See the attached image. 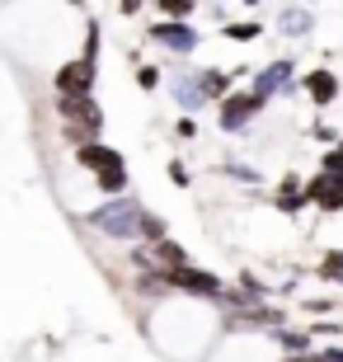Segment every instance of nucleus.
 Returning <instances> with one entry per match:
<instances>
[{"label":"nucleus","mask_w":343,"mask_h":362,"mask_svg":"<svg viewBox=\"0 0 343 362\" xmlns=\"http://www.w3.org/2000/svg\"><path fill=\"white\" fill-rule=\"evenodd\" d=\"M94 90V66L90 62H66V66L57 71V94L62 99H90Z\"/></svg>","instance_id":"nucleus-1"},{"label":"nucleus","mask_w":343,"mask_h":362,"mask_svg":"<svg viewBox=\"0 0 343 362\" xmlns=\"http://www.w3.org/2000/svg\"><path fill=\"white\" fill-rule=\"evenodd\" d=\"M301 198H310V202H320L325 212H339L343 207V179H330V175H315L310 184L301 188Z\"/></svg>","instance_id":"nucleus-2"},{"label":"nucleus","mask_w":343,"mask_h":362,"mask_svg":"<svg viewBox=\"0 0 343 362\" xmlns=\"http://www.w3.org/2000/svg\"><path fill=\"white\" fill-rule=\"evenodd\" d=\"M259 104H264V99H259V94H231V99H226V113H221V122L226 127H231V132H236L240 122H250L254 113H259Z\"/></svg>","instance_id":"nucleus-3"},{"label":"nucleus","mask_w":343,"mask_h":362,"mask_svg":"<svg viewBox=\"0 0 343 362\" xmlns=\"http://www.w3.org/2000/svg\"><path fill=\"white\" fill-rule=\"evenodd\" d=\"M76 160L85 165V170L108 175V170H118V165H122V156H118V151H108V146H99V141H85V146L76 151Z\"/></svg>","instance_id":"nucleus-4"},{"label":"nucleus","mask_w":343,"mask_h":362,"mask_svg":"<svg viewBox=\"0 0 343 362\" xmlns=\"http://www.w3.org/2000/svg\"><path fill=\"white\" fill-rule=\"evenodd\" d=\"M170 282L174 287H188V292H202V296H221V282L211 278V273H198L193 264L179 269V273H170Z\"/></svg>","instance_id":"nucleus-5"},{"label":"nucleus","mask_w":343,"mask_h":362,"mask_svg":"<svg viewBox=\"0 0 343 362\" xmlns=\"http://www.w3.org/2000/svg\"><path fill=\"white\" fill-rule=\"evenodd\" d=\"M306 90H310V99H315V104H334L339 81H334L330 71H310V76H306Z\"/></svg>","instance_id":"nucleus-6"},{"label":"nucleus","mask_w":343,"mask_h":362,"mask_svg":"<svg viewBox=\"0 0 343 362\" xmlns=\"http://www.w3.org/2000/svg\"><path fill=\"white\" fill-rule=\"evenodd\" d=\"M156 259H160V269H170V273L188 269V250H184V245H174L170 235H165V240H156Z\"/></svg>","instance_id":"nucleus-7"},{"label":"nucleus","mask_w":343,"mask_h":362,"mask_svg":"<svg viewBox=\"0 0 343 362\" xmlns=\"http://www.w3.org/2000/svg\"><path fill=\"white\" fill-rule=\"evenodd\" d=\"M151 38L156 42H174V47H188V28L184 24H160V28H151Z\"/></svg>","instance_id":"nucleus-8"},{"label":"nucleus","mask_w":343,"mask_h":362,"mask_svg":"<svg viewBox=\"0 0 343 362\" xmlns=\"http://www.w3.org/2000/svg\"><path fill=\"white\" fill-rule=\"evenodd\" d=\"M259 33H264L259 24H226V38H231V42H254Z\"/></svg>","instance_id":"nucleus-9"},{"label":"nucleus","mask_w":343,"mask_h":362,"mask_svg":"<svg viewBox=\"0 0 343 362\" xmlns=\"http://www.w3.org/2000/svg\"><path fill=\"white\" fill-rule=\"evenodd\" d=\"M136 221H141V230H146V235H151V240H165V221H160V216L141 212V216H136Z\"/></svg>","instance_id":"nucleus-10"},{"label":"nucleus","mask_w":343,"mask_h":362,"mask_svg":"<svg viewBox=\"0 0 343 362\" xmlns=\"http://www.w3.org/2000/svg\"><path fill=\"white\" fill-rule=\"evenodd\" d=\"M226 85H231V76H221V71H211V76H202V90H207V94H221Z\"/></svg>","instance_id":"nucleus-11"},{"label":"nucleus","mask_w":343,"mask_h":362,"mask_svg":"<svg viewBox=\"0 0 343 362\" xmlns=\"http://www.w3.org/2000/svg\"><path fill=\"white\" fill-rule=\"evenodd\" d=\"M320 273H325V278H334V273H343V250H334V255H325V264H320Z\"/></svg>","instance_id":"nucleus-12"},{"label":"nucleus","mask_w":343,"mask_h":362,"mask_svg":"<svg viewBox=\"0 0 343 362\" xmlns=\"http://www.w3.org/2000/svg\"><path fill=\"white\" fill-rule=\"evenodd\" d=\"M325 170H330V179H343V151H334L330 160H325Z\"/></svg>","instance_id":"nucleus-13"},{"label":"nucleus","mask_w":343,"mask_h":362,"mask_svg":"<svg viewBox=\"0 0 343 362\" xmlns=\"http://www.w3.org/2000/svg\"><path fill=\"white\" fill-rule=\"evenodd\" d=\"M136 81H141L146 90H156V85H160V76H156V66H141V76H136Z\"/></svg>","instance_id":"nucleus-14"},{"label":"nucleus","mask_w":343,"mask_h":362,"mask_svg":"<svg viewBox=\"0 0 343 362\" xmlns=\"http://www.w3.org/2000/svg\"><path fill=\"white\" fill-rule=\"evenodd\" d=\"M188 10H193V5H184V0H170V5H165V14H179V19H184Z\"/></svg>","instance_id":"nucleus-15"},{"label":"nucleus","mask_w":343,"mask_h":362,"mask_svg":"<svg viewBox=\"0 0 343 362\" xmlns=\"http://www.w3.org/2000/svg\"><path fill=\"white\" fill-rule=\"evenodd\" d=\"M339 151H343V146H339Z\"/></svg>","instance_id":"nucleus-16"}]
</instances>
